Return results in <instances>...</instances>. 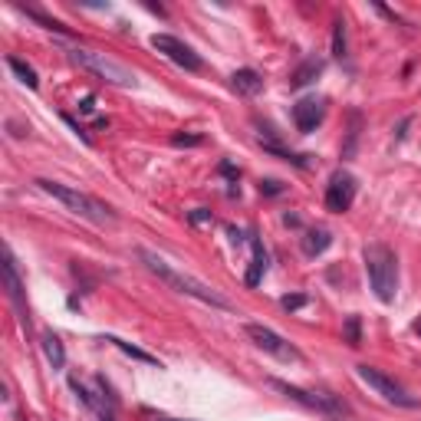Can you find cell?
<instances>
[{
	"instance_id": "6da1fadb",
	"label": "cell",
	"mask_w": 421,
	"mask_h": 421,
	"mask_svg": "<svg viewBox=\"0 0 421 421\" xmlns=\"http://www.w3.org/2000/svg\"><path fill=\"white\" fill-rule=\"evenodd\" d=\"M139 260L145 263V270H151L162 283H168L172 290L184 293V296H195L198 303H207V306H214V310H230V303H227L217 290H211V287H207V283H201L198 277H188V273L174 270L172 263H168V260H162L158 254H151V250L142 247L139 250Z\"/></svg>"
},
{
	"instance_id": "7a4b0ae2",
	"label": "cell",
	"mask_w": 421,
	"mask_h": 421,
	"mask_svg": "<svg viewBox=\"0 0 421 421\" xmlns=\"http://www.w3.org/2000/svg\"><path fill=\"white\" fill-rule=\"evenodd\" d=\"M362 260H366L372 293L382 303H395V293H399V257H395V250L385 247V244H368L362 250Z\"/></svg>"
},
{
	"instance_id": "3957f363",
	"label": "cell",
	"mask_w": 421,
	"mask_h": 421,
	"mask_svg": "<svg viewBox=\"0 0 421 421\" xmlns=\"http://www.w3.org/2000/svg\"><path fill=\"white\" fill-rule=\"evenodd\" d=\"M40 188H43L50 198H56L60 205L66 207V211H73V214L86 217V221H92V224H109L112 221V207L102 205V201H96V198L83 195V191H76V188H69V184H60V181H50V178H40Z\"/></svg>"
},
{
	"instance_id": "277c9868",
	"label": "cell",
	"mask_w": 421,
	"mask_h": 421,
	"mask_svg": "<svg viewBox=\"0 0 421 421\" xmlns=\"http://www.w3.org/2000/svg\"><path fill=\"white\" fill-rule=\"evenodd\" d=\"M69 60H73L76 66H83V69H89V73H96L99 79H106V83H112V86H122V89H135L139 86V79H135V73H132L129 66L116 63L112 56L106 53H96V50H69Z\"/></svg>"
},
{
	"instance_id": "5b68a950",
	"label": "cell",
	"mask_w": 421,
	"mask_h": 421,
	"mask_svg": "<svg viewBox=\"0 0 421 421\" xmlns=\"http://www.w3.org/2000/svg\"><path fill=\"white\" fill-rule=\"evenodd\" d=\"M244 333H247V339L254 343L257 349H263L267 356L280 359V362H303V352L293 343H287L280 333H273L270 326L263 323H247L244 326Z\"/></svg>"
},
{
	"instance_id": "8992f818",
	"label": "cell",
	"mask_w": 421,
	"mask_h": 421,
	"mask_svg": "<svg viewBox=\"0 0 421 421\" xmlns=\"http://www.w3.org/2000/svg\"><path fill=\"white\" fill-rule=\"evenodd\" d=\"M359 378L366 382L372 392H378L385 401H392V405H399V408H418V399L415 395H408V389L405 385H399L395 378H389L385 372H378L375 366H356Z\"/></svg>"
},
{
	"instance_id": "52a82bcc",
	"label": "cell",
	"mask_w": 421,
	"mask_h": 421,
	"mask_svg": "<svg viewBox=\"0 0 421 421\" xmlns=\"http://www.w3.org/2000/svg\"><path fill=\"white\" fill-rule=\"evenodd\" d=\"M151 46H155L158 53L168 56L174 66L188 69V73H198V69L205 66V63H201V56H198L188 43H181L178 36H172V33H155V36H151Z\"/></svg>"
},
{
	"instance_id": "ba28073f",
	"label": "cell",
	"mask_w": 421,
	"mask_h": 421,
	"mask_svg": "<svg viewBox=\"0 0 421 421\" xmlns=\"http://www.w3.org/2000/svg\"><path fill=\"white\" fill-rule=\"evenodd\" d=\"M356 191H359V181L356 174L349 172H336L326 184V207L333 211V214H346L352 201H356Z\"/></svg>"
},
{
	"instance_id": "9c48e42d",
	"label": "cell",
	"mask_w": 421,
	"mask_h": 421,
	"mask_svg": "<svg viewBox=\"0 0 421 421\" xmlns=\"http://www.w3.org/2000/svg\"><path fill=\"white\" fill-rule=\"evenodd\" d=\"M323 119H326V102L323 99H300V102L293 106V122H296V129H300L303 135L316 132L319 125H323Z\"/></svg>"
},
{
	"instance_id": "30bf717a",
	"label": "cell",
	"mask_w": 421,
	"mask_h": 421,
	"mask_svg": "<svg viewBox=\"0 0 421 421\" xmlns=\"http://www.w3.org/2000/svg\"><path fill=\"white\" fill-rule=\"evenodd\" d=\"M277 389L283 392V395H290L293 401H300V405H306V408H316V411H323V415H343V405H336L333 399H326V395H313V392H303L296 389V385H287V382H273Z\"/></svg>"
},
{
	"instance_id": "8fae6325",
	"label": "cell",
	"mask_w": 421,
	"mask_h": 421,
	"mask_svg": "<svg viewBox=\"0 0 421 421\" xmlns=\"http://www.w3.org/2000/svg\"><path fill=\"white\" fill-rule=\"evenodd\" d=\"M4 283H7V296H11V303L17 306L20 319L30 326V316H27V306H23V283H20V273H17V260H13L11 250L4 254Z\"/></svg>"
},
{
	"instance_id": "7c38bea8",
	"label": "cell",
	"mask_w": 421,
	"mask_h": 421,
	"mask_svg": "<svg viewBox=\"0 0 421 421\" xmlns=\"http://www.w3.org/2000/svg\"><path fill=\"white\" fill-rule=\"evenodd\" d=\"M250 250H254V260H250V270L244 280H247V287H257L263 280V273H267V250H263L257 234H250Z\"/></svg>"
},
{
	"instance_id": "4fadbf2b",
	"label": "cell",
	"mask_w": 421,
	"mask_h": 421,
	"mask_svg": "<svg viewBox=\"0 0 421 421\" xmlns=\"http://www.w3.org/2000/svg\"><path fill=\"white\" fill-rule=\"evenodd\" d=\"M230 89L237 96H257L260 89H263V79H260L257 69H237V73L230 76Z\"/></svg>"
},
{
	"instance_id": "5bb4252c",
	"label": "cell",
	"mask_w": 421,
	"mask_h": 421,
	"mask_svg": "<svg viewBox=\"0 0 421 421\" xmlns=\"http://www.w3.org/2000/svg\"><path fill=\"white\" fill-rule=\"evenodd\" d=\"M329 244H333V234L323 230V227H316V230H306V234H303V254H306V257H319L323 250H329Z\"/></svg>"
},
{
	"instance_id": "9a60e30c",
	"label": "cell",
	"mask_w": 421,
	"mask_h": 421,
	"mask_svg": "<svg viewBox=\"0 0 421 421\" xmlns=\"http://www.w3.org/2000/svg\"><path fill=\"white\" fill-rule=\"evenodd\" d=\"M319 73H323V60H306V63H300V69L290 76V86L293 89L310 86V83H313Z\"/></svg>"
},
{
	"instance_id": "2e32d148",
	"label": "cell",
	"mask_w": 421,
	"mask_h": 421,
	"mask_svg": "<svg viewBox=\"0 0 421 421\" xmlns=\"http://www.w3.org/2000/svg\"><path fill=\"white\" fill-rule=\"evenodd\" d=\"M106 343H112V346H116V349H122V352H125V356H129V359H135V362H145V366H158V368H162V362H158V359H155V356H149L145 349L132 346V343H125V339H119V336H109Z\"/></svg>"
},
{
	"instance_id": "e0dca14e",
	"label": "cell",
	"mask_w": 421,
	"mask_h": 421,
	"mask_svg": "<svg viewBox=\"0 0 421 421\" xmlns=\"http://www.w3.org/2000/svg\"><path fill=\"white\" fill-rule=\"evenodd\" d=\"M43 356H46V362H50L53 368L66 366V349H63V343H60V336H53V333L43 336Z\"/></svg>"
},
{
	"instance_id": "ac0fdd59",
	"label": "cell",
	"mask_w": 421,
	"mask_h": 421,
	"mask_svg": "<svg viewBox=\"0 0 421 421\" xmlns=\"http://www.w3.org/2000/svg\"><path fill=\"white\" fill-rule=\"evenodd\" d=\"M7 66H11L13 73H17V79H20L27 89H36V86H40V79H36V69H33L30 63H23L20 56H7Z\"/></svg>"
},
{
	"instance_id": "d6986e66",
	"label": "cell",
	"mask_w": 421,
	"mask_h": 421,
	"mask_svg": "<svg viewBox=\"0 0 421 421\" xmlns=\"http://www.w3.org/2000/svg\"><path fill=\"white\" fill-rule=\"evenodd\" d=\"M333 56L346 60V23L343 20H333Z\"/></svg>"
},
{
	"instance_id": "ffe728a7",
	"label": "cell",
	"mask_w": 421,
	"mask_h": 421,
	"mask_svg": "<svg viewBox=\"0 0 421 421\" xmlns=\"http://www.w3.org/2000/svg\"><path fill=\"white\" fill-rule=\"evenodd\" d=\"M20 11L27 13V17H33V20L40 23L43 30H53V33H69V30H66V27H63V23H60V20H53V17H43V13H40V11H27V7H20Z\"/></svg>"
},
{
	"instance_id": "44dd1931",
	"label": "cell",
	"mask_w": 421,
	"mask_h": 421,
	"mask_svg": "<svg viewBox=\"0 0 421 421\" xmlns=\"http://www.w3.org/2000/svg\"><path fill=\"white\" fill-rule=\"evenodd\" d=\"M343 333H346L349 346H362V326H359V316H349L346 326H343Z\"/></svg>"
},
{
	"instance_id": "7402d4cb",
	"label": "cell",
	"mask_w": 421,
	"mask_h": 421,
	"mask_svg": "<svg viewBox=\"0 0 421 421\" xmlns=\"http://www.w3.org/2000/svg\"><path fill=\"white\" fill-rule=\"evenodd\" d=\"M201 142H205V135H172L174 149H195V145H201Z\"/></svg>"
},
{
	"instance_id": "603a6c76",
	"label": "cell",
	"mask_w": 421,
	"mask_h": 421,
	"mask_svg": "<svg viewBox=\"0 0 421 421\" xmlns=\"http://www.w3.org/2000/svg\"><path fill=\"white\" fill-rule=\"evenodd\" d=\"M280 306H283V310H287V313H293V310H303V306H306V296H303V293H293V296H283V300H280Z\"/></svg>"
},
{
	"instance_id": "cb8c5ba5",
	"label": "cell",
	"mask_w": 421,
	"mask_h": 421,
	"mask_svg": "<svg viewBox=\"0 0 421 421\" xmlns=\"http://www.w3.org/2000/svg\"><path fill=\"white\" fill-rule=\"evenodd\" d=\"M188 221H191V224H211V211H207V207H195V211L188 214Z\"/></svg>"
},
{
	"instance_id": "d4e9b609",
	"label": "cell",
	"mask_w": 421,
	"mask_h": 421,
	"mask_svg": "<svg viewBox=\"0 0 421 421\" xmlns=\"http://www.w3.org/2000/svg\"><path fill=\"white\" fill-rule=\"evenodd\" d=\"M69 389H73L76 395H79V401H83V405H89V408H92V395H89V392L83 389V385H79L76 378H69Z\"/></svg>"
},
{
	"instance_id": "484cf974",
	"label": "cell",
	"mask_w": 421,
	"mask_h": 421,
	"mask_svg": "<svg viewBox=\"0 0 421 421\" xmlns=\"http://www.w3.org/2000/svg\"><path fill=\"white\" fill-rule=\"evenodd\" d=\"M260 191H263V195H280L283 184H280V181H273V178H270V181H260Z\"/></svg>"
},
{
	"instance_id": "4316f807",
	"label": "cell",
	"mask_w": 421,
	"mask_h": 421,
	"mask_svg": "<svg viewBox=\"0 0 421 421\" xmlns=\"http://www.w3.org/2000/svg\"><path fill=\"white\" fill-rule=\"evenodd\" d=\"M63 122H66V125H69V129H73V132H76V135H79V139H83V142H89V135H86V132H83V125H79V122H76L73 116H63Z\"/></svg>"
},
{
	"instance_id": "83f0119b",
	"label": "cell",
	"mask_w": 421,
	"mask_h": 421,
	"mask_svg": "<svg viewBox=\"0 0 421 421\" xmlns=\"http://www.w3.org/2000/svg\"><path fill=\"white\" fill-rule=\"evenodd\" d=\"M79 112H86V116H89V112H96V96L83 99V102H79Z\"/></svg>"
},
{
	"instance_id": "f1b7e54d",
	"label": "cell",
	"mask_w": 421,
	"mask_h": 421,
	"mask_svg": "<svg viewBox=\"0 0 421 421\" xmlns=\"http://www.w3.org/2000/svg\"><path fill=\"white\" fill-rule=\"evenodd\" d=\"M221 172H224V174H227V178H237V168H234V165H227V162H224V165H221Z\"/></svg>"
},
{
	"instance_id": "f546056e",
	"label": "cell",
	"mask_w": 421,
	"mask_h": 421,
	"mask_svg": "<svg viewBox=\"0 0 421 421\" xmlns=\"http://www.w3.org/2000/svg\"><path fill=\"white\" fill-rule=\"evenodd\" d=\"M408 125H411V119H405V122H401V125H399V132H395V139H405V129H408Z\"/></svg>"
},
{
	"instance_id": "4dcf8cb0",
	"label": "cell",
	"mask_w": 421,
	"mask_h": 421,
	"mask_svg": "<svg viewBox=\"0 0 421 421\" xmlns=\"http://www.w3.org/2000/svg\"><path fill=\"white\" fill-rule=\"evenodd\" d=\"M283 221H287V224H290V227H300V217H296V214H287V217H283Z\"/></svg>"
},
{
	"instance_id": "1f68e13d",
	"label": "cell",
	"mask_w": 421,
	"mask_h": 421,
	"mask_svg": "<svg viewBox=\"0 0 421 421\" xmlns=\"http://www.w3.org/2000/svg\"><path fill=\"white\" fill-rule=\"evenodd\" d=\"M99 421H112V415H102V418H99Z\"/></svg>"
},
{
	"instance_id": "d6a6232c",
	"label": "cell",
	"mask_w": 421,
	"mask_h": 421,
	"mask_svg": "<svg viewBox=\"0 0 421 421\" xmlns=\"http://www.w3.org/2000/svg\"><path fill=\"white\" fill-rule=\"evenodd\" d=\"M415 329H418V333H421V323H418V326H415Z\"/></svg>"
}]
</instances>
